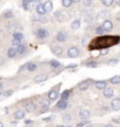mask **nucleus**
I'll return each instance as SVG.
<instances>
[{
	"instance_id": "nucleus-1",
	"label": "nucleus",
	"mask_w": 120,
	"mask_h": 127,
	"mask_svg": "<svg viewBox=\"0 0 120 127\" xmlns=\"http://www.w3.org/2000/svg\"><path fill=\"white\" fill-rule=\"evenodd\" d=\"M120 42V36L119 35H99L98 38L93 39L90 45H88V50L90 51H95V50H107L112 46L118 45Z\"/></svg>"
},
{
	"instance_id": "nucleus-2",
	"label": "nucleus",
	"mask_w": 120,
	"mask_h": 127,
	"mask_svg": "<svg viewBox=\"0 0 120 127\" xmlns=\"http://www.w3.org/2000/svg\"><path fill=\"white\" fill-rule=\"evenodd\" d=\"M48 35H50V32L47 31L46 28H39V30L35 32V36H37L39 40H44V39H46Z\"/></svg>"
},
{
	"instance_id": "nucleus-3",
	"label": "nucleus",
	"mask_w": 120,
	"mask_h": 127,
	"mask_svg": "<svg viewBox=\"0 0 120 127\" xmlns=\"http://www.w3.org/2000/svg\"><path fill=\"white\" fill-rule=\"evenodd\" d=\"M79 54H80V51H79V48L75 47V46L69 47L68 51H67V57H68V58H77V57H79Z\"/></svg>"
},
{
	"instance_id": "nucleus-4",
	"label": "nucleus",
	"mask_w": 120,
	"mask_h": 127,
	"mask_svg": "<svg viewBox=\"0 0 120 127\" xmlns=\"http://www.w3.org/2000/svg\"><path fill=\"white\" fill-rule=\"evenodd\" d=\"M56 40L57 41H59V42H64V41L67 40V33L64 31H60L57 33V35H56Z\"/></svg>"
},
{
	"instance_id": "nucleus-5",
	"label": "nucleus",
	"mask_w": 120,
	"mask_h": 127,
	"mask_svg": "<svg viewBox=\"0 0 120 127\" xmlns=\"http://www.w3.org/2000/svg\"><path fill=\"white\" fill-rule=\"evenodd\" d=\"M90 85H91V80H90V79H87V80H84V81L79 82L78 88L80 90V91H86L88 87H90Z\"/></svg>"
},
{
	"instance_id": "nucleus-6",
	"label": "nucleus",
	"mask_w": 120,
	"mask_h": 127,
	"mask_svg": "<svg viewBox=\"0 0 120 127\" xmlns=\"http://www.w3.org/2000/svg\"><path fill=\"white\" fill-rule=\"evenodd\" d=\"M111 107L113 111H119L120 109V98H114L111 101Z\"/></svg>"
},
{
	"instance_id": "nucleus-7",
	"label": "nucleus",
	"mask_w": 120,
	"mask_h": 127,
	"mask_svg": "<svg viewBox=\"0 0 120 127\" xmlns=\"http://www.w3.org/2000/svg\"><path fill=\"white\" fill-rule=\"evenodd\" d=\"M48 100H51V101H54L59 98V92L57 91V90H51V91L48 92Z\"/></svg>"
},
{
	"instance_id": "nucleus-8",
	"label": "nucleus",
	"mask_w": 120,
	"mask_h": 127,
	"mask_svg": "<svg viewBox=\"0 0 120 127\" xmlns=\"http://www.w3.org/2000/svg\"><path fill=\"white\" fill-rule=\"evenodd\" d=\"M94 86H95V88H98V90H105L107 87V82L105 81V80H98V81L94 82Z\"/></svg>"
},
{
	"instance_id": "nucleus-9",
	"label": "nucleus",
	"mask_w": 120,
	"mask_h": 127,
	"mask_svg": "<svg viewBox=\"0 0 120 127\" xmlns=\"http://www.w3.org/2000/svg\"><path fill=\"white\" fill-rule=\"evenodd\" d=\"M25 114H26V111H24V109H17L14 112V118L17 119V120H21V119L25 118Z\"/></svg>"
},
{
	"instance_id": "nucleus-10",
	"label": "nucleus",
	"mask_w": 120,
	"mask_h": 127,
	"mask_svg": "<svg viewBox=\"0 0 120 127\" xmlns=\"http://www.w3.org/2000/svg\"><path fill=\"white\" fill-rule=\"evenodd\" d=\"M90 115H91V113H90L88 109H81V111L79 112V117H80L81 120H88Z\"/></svg>"
},
{
	"instance_id": "nucleus-11",
	"label": "nucleus",
	"mask_w": 120,
	"mask_h": 127,
	"mask_svg": "<svg viewBox=\"0 0 120 127\" xmlns=\"http://www.w3.org/2000/svg\"><path fill=\"white\" fill-rule=\"evenodd\" d=\"M113 95H114V90H113V88H111V87H106V88L104 90V96H105V98L110 99V98H112Z\"/></svg>"
},
{
	"instance_id": "nucleus-12",
	"label": "nucleus",
	"mask_w": 120,
	"mask_h": 127,
	"mask_svg": "<svg viewBox=\"0 0 120 127\" xmlns=\"http://www.w3.org/2000/svg\"><path fill=\"white\" fill-rule=\"evenodd\" d=\"M47 79H48V75H47V74L40 73V74H38L37 77L34 78V82H42V81H45V80H47Z\"/></svg>"
},
{
	"instance_id": "nucleus-13",
	"label": "nucleus",
	"mask_w": 120,
	"mask_h": 127,
	"mask_svg": "<svg viewBox=\"0 0 120 127\" xmlns=\"http://www.w3.org/2000/svg\"><path fill=\"white\" fill-rule=\"evenodd\" d=\"M35 11H37V13L40 14V15H44L45 13H47L46 8H45V5L44 4H38L37 7H35Z\"/></svg>"
},
{
	"instance_id": "nucleus-14",
	"label": "nucleus",
	"mask_w": 120,
	"mask_h": 127,
	"mask_svg": "<svg viewBox=\"0 0 120 127\" xmlns=\"http://www.w3.org/2000/svg\"><path fill=\"white\" fill-rule=\"evenodd\" d=\"M67 106H68V104H67V100H60V101H58L56 105V107L58 109H66L67 108Z\"/></svg>"
},
{
	"instance_id": "nucleus-15",
	"label": "nucleus",
	"mask_w": 120,
	"mask_h": 127,
	"mask_svg": "<svg viewBox=\"0 0 120 127\" xmlns=\"http://www.w3.org/2000/svg\"><path fill=\"white\" fill-rule=\"evenodd\" d=\"M102 26H104V28H105L106 32H110L113 30V23H112L111 20H105L104 24H102Z\"/></svg>"
},
{
	"instance_id": "nucleus-16",
	"label": "nucleus",
	"mask_w": 120,
	"mask_h": 127,
	"mask_svg": "<svg viewBox=\"0 0 120 127\" xmlns=\"http://www.w3.org/2000/svg\"><path fill=\"white\" fill-rule=\"evenodd\" d=\"M18 54V51H17V48H14V47H9L8 50H7V57L8 58H11V59H13V58H15V55Z\"/></svg>"
},
{
	"instance_id": "nucleus-17",
	"label": "nucleus",
	"mask_w": 120,
	"mask_h": 127,
	"mask_svg": "<svg viewBox=\"0 0 120 127\" xmlns=\"http://www.w3.org/2000/svg\"><path fill=\"white\" fill-rule=\"evenodd\" d=\"M12 39H17V40H19V41H23L24 34L21 32H14L13 35H12Z\"/></svg>"
},
{
	"instance_id": "nucleus-18",
	"label": "nucleus",
	"mask_w": 120,
	"mask_h": 127,
	"mask_svg": "<svg viewBox=\"0 0 120 127\" xmlns=\"http://www.w3.org/2000/svg\"><path fill=\"white\" fill-rule=\"evenodd\" d=\"M2 18L4 19H12L13 18V12L9 11V9H6L5 12H2Z\"/></svg>"
},
{
	"instance_id": "nucleus-19",
	"label": "nucleus",
	"mask_w": 120,
	"mask_h": 127,
	"mask_svg": "<svg viewBox=\"0 0 120 127\" xmlns=\"http://www.w3.org/2000/svg\"><path fill=\"white\" fill-rule=\"evenodd\" d=\"M51 50H52V52H53V54H56V55H61V54H62V48H61L60 46L52 47Z\"/></svg>"
},
{
	"instance_id": "nucleus-20",
	"label": "nucleus",
	"mask_w": 120,
	"mask_h": 127,
	"mask_svg": "<svg viewBox=\"0 0 120 127\" xmlns=\"http://www.w3.org/2000/svg\"><path fill=\"white\" fill-rule=\"evenodd\" d=\"M34 107H35V105L33 104L32 101H28L27 104H26V106H25V111L26 112H32L33 109H34Z\"/></svg>"
},
{
	"instance_id": "nucleus-21",
	"label": "nucleus",
	"mask_w": 120,
	"mask_h": 127,
	"mask_svg": "<svg viewBox=\"0 0 120 127\" xmlns=\"http://www.w3.org/2000/svg\"><path fill=\"white\" fill-rule=\"evenodd\" d=\"M37 67H38V65L37 64H34V63H28L27 64V69L28 72H33V71H35L37 69Z\"/></svg>"
},
{
	"instance_id": "nucleus-22",
	"label": "nucleus",
	"mask_w": 120,
	"mask_h": 127,
	"mask_svg": "<svg viewBox=\"0 0 120 127\" xmlns=\"http://www.w3.org/2000/svg\"><path fill=\"white\" fill-rule=\"evenodd\" d=\"M45 8H46V12L48 13V12H52V9H53V4H52L51 0H48V1H46L45 2Z\"/></svg>"
},
{
	"instance_id": "nucleus-23",
	"label": "nucleus",
	"mask_w": 120,
	"mask_h": 127,
	"mask_svg": "<svg viewBox=\"0 0 120 127\" xmlns=\"http://www.w3.org/2000/svg\"><path fill=\"white\" fill-rule=\"evenodd\" d=\"M85 67H88V68H97L98 67V63L97 61H88V63L84 64Z\"/></svg>"
},
{
	"instance_id": "nucleus-24",
	"label": "nucleus",
	"mask_w": 120,
	"mask_h": 127,
	"mask_svg": "<svg viewBox=\"0 0 120 127\" xmlns=\"http://www.w3.org/2000/svg\"><path fill=\"white\" fill-rule=\"evenodd\" d=\"M17 51H18V54H23L26 52V46L24 44H20L19 46H17Z\"/></svg>"
},
{
	"instance_id": "nucleus-25",
	"label": "nucleus",
	"mask_w": 120,
	"mask_h": 127,
	"mask_svg": "<svg viewBox=\"0 0 120 127\" xmlns=\"http://www.w3.org/2000/svg\"><path fill=\"white\" fill-rule=\"evenodd\" d=\"M105 28H104V26H98L97 28H95V34H98V35H104V33H105Z\"/></svg>"
},
{
	"instance_id": "nucleus-26",
	"label": "nucleus",
	"mask_w": 120,
	"mask_h": 127,
	"mask_svg": "<svg viewBox=\"0 0 120 127\" xmlns=\"http://www.w3.org/2000/svg\"><path fill=\"white\" fill-rule=\"evenodd\" d=\"M69 94H71V91H64L62 93H61V100H68V98H69Z\"/></svg>"
},
{
	"instance_id": "nucleus-27",
	"label": "nucleus",
	"mask_w": 120,
	"mask_h": 127,
	"mask_svg": "<svg viewBox=\"0 0 120 127\" xmlns=\"http://www.w3.org/2000/svg\"><path fill=\"white\" fill-rule=\"evenodd\" d=\"M50 66H51L52 68H59L60 61H58V60H51V61H50Z\"/></svg>"
},
{
	"instance_id": "nucleus-28",
	"label": "nucleus",
	"mask_w": 120,
	"mask_h": 127,
	"mask_svg": "<svg viewBox=\"0 0 120 127\" xmlns=\"http://www.w3.org/2000/svg\"><path fill=\"white\" fill-rule=\"evenodd\" d=\"M111 82L113 85H119L120 84V75H114V77H112Z\"/></svg>"
},
{
	"instance_id": "nucleus-29",
	"label": "nucleus",
	"mask_w": 120,
	"mask_h": 127,
	"mask_svg": "<svg viewBox=\"0 0 120 127\" xmlns=\"http://www.w3.org/2000/svg\"><path fill=\"white\" fill-rule=\"evenodd\" d=\"M94 20H95V18H94V14H88L87 17H85V23L91 24V23H93Z\"/></svg>"
},
{
	"instance_id": "nucleus-30",
	"label": "nucleus",
	"mask_w": 120,
	"mask_h": 127,
	"mask_svg": "<svg viewBox=\"0 0 120 127\" xmlns=\"http://www.w3.org/2000/svg\"><path fill=\"white\" fill-rule=\"evenodd\" d=\"M71 27L73 28V30H78V28L80 27V20H79V19L74 20L73 23H72V25H71Z\"/></svg>"
},
{
	"instance_id": "nucleus-31",
	"label": "nucleus",
	"mask_w": 120,
	"mask_h": 127,
	"mask_svg": "<svg viewBox=\"0 0 120 127\" xmlns=\"http://www.w3.org/2000/svg\"><path fill=\"white\" fill-rule=\"evenodd\" d=\"M71 120H72L71 114L67 113V114H64V115H62V121H64V123H69Z\"/></svg>"
},
{
	"instance_id": "nucleus-32",
	"label": "nucleus",
	"mask_w": 120,
	"mask_h": 127,
	"mask_svg": "<svg viewBox=\"0 0 120 127\" xmlns=\"http://www.w3.org/2000/svg\"><path fill=\"white\" fill-rule=\"evenodd\" d=\"M72 0H61V4H62V6L64 7H69L71 5H72Z\"/></svg>"
},
{
	"instance_id": "nucleus-33",
	"label": "nucleus",
	"mask_w": 120,
	"mask_h": 127,
	"mask_svg": "<svg viewBox=\"0 0 120 127\" xmlns=\"http://www.w3.org/2000/svg\"><path fill=\"white\" fill-rule=\"evenodd\" d=\"M99 17L100 18H107V17H110V12L108 11H101L99 13Z\"/></svg>"
},
{
	"instance_id": "nucleus-34",
	"label": "nucleus",
	"mask_w": 120,
	"mask_h": 127,
	"mask_svg": "<svg viewBox=\"0 0 120 127\" xmlns=\"http://www.w3.org/2000/svg\"><path fill=\"white\" fill-rule=\"evenodd\" d=\"M7 28L9 31H14V30L18 28V26H17V24H9V25H7Z\"/></svg>"
},
{
	"instance_id": "nucleus-35",
	"label": "nucleus",
	"mask_w": 120,
	"mask_h": 127,
	"mask_svg": "<svg viewBox=\"0 0 120 127\" xmlns=\"http://www.w3.org/2000/svg\"><path fill=\"white\" fill-rule=\"evenodd\" d=\"M102 4L105 5L106 7H108V6H111L112 4H113V0H101Z\"/></svg>"
},
{
	"instance_id": "nucleus-36",
	"label": "nucleus",
	"mask_w": 120,
	"mask_h": 127,
	"mask_svg": "<svg viewBox=\"0 0 120 127\" xmlns=\"http://www.w3.org/2000/svg\"><path fill=\"white\" fill-rule=\"evenodd\" d=\"M12 94H13V91H11V90H8V91L2 92V93H1V95H2V96H11Z\"/></svg>"
},
{
	"instance_id": "nucleus-37",
	"label": "nucleus",
	"mask_w": 120,
	"mask_h": 127,
	"mask_svg": "<svg viewBox=\"0 0 120 127\" xmlns=\"http://www.w3.org/2000/svg\"><path fill=\"white\" fill-rule=\"evenodd\" d=\"M118 63H119V61L117 59H111L108 61V65H110V66H116V65H118Z\"/></svg>"
},
{
	"instance_id": "nucleus-38",
	"label": "nucleus",
	"mask_w": 120,
	"mask_h": 127,
	"mask_svg": "<svg viewBox=\"0 0 120 127\" xmlns=\"http://www.w3.org/2000/svg\"><path fill=\"white\" fill-rule=\"evenodd\" d=\"M20 44H21V41L17 40V39H12V45L13 46H19Z\"/></svg>"
},
{
	"instance_id": "nucleus-39",
	"label": "nucleus",
	"mask_w": 120,
	"mask_h": 127,
	"mask_svg": "<svg viewBox=\"0 0 120 127\" xmlns=\"http://www.w3.org/2000/svg\"><path fill=\"white\" fill-rule=\"evenodd\" d=\"M23 6H24V9H26V11L30 8V7H28V6H30V4H28L26 0H24V1H23Z\"/></svg>"
},
{
	"instance_id": "nucleus-40",
	"label": "nucleus",
	"mask_w": 120,
	"mask_h": 127,
	"mask_svg": "<svg viewBox=\"0 0 120 127\" xmlns=\"http://www.w3.org/2000/svg\"><path fill=\"white\" fill-rule=\"evenodd\" d=\"M52 117H47V118H44V121H46V123H50V121H52Z\"/></svg>"
},
{
	"instance_id": "nucleus-41",
	"label": "nucleus",
	"mask_w": 120,
	"mask_h": 127,
	"mask_svg": "<svg viewBox=\"0 0 120 127\" xmlns=\"http://www.w3.org/2000/svg\"><path fill=\"white\" fill-rule=\"evenodd\" d=\"M107 53H108V48H107V50H102L101 51V54L102 55H106Z\"/></svg>"
},
{
	"instance_id": "nucleus-42",
	"label": "nucleus",
	"mask_w": 120,
	"mask_h": 127,
	"mask_svg": "<svg viewBox=\"0 0 120 127\" xmlns=\"http://www.w3.org/2000/svg\"><path fill=\"white\" fill-rule=\"evenodd\" d=\"M84 126H85V124H84V123H83V121H81V123H79V124H77V126H75V127H84Z\"/></svg>"
},
{
	"instance_id": "nucleus-43",
	"label": "nucleus",
	"mask_w": 120,
	"mask_h": 127,
	"mask_svg": "<svg viewBox=\"0 0 120 127\" xmlns=\"http://www.w3.org/2000/svg\"><path fill=\"white\" fill-rule=\"evenodd\" d=\"M25 124H26V125H31V124H32V120H30V119H28V120H25Z\"/></svg>"
},
{
	"instance_id": "nucleus-44",
	"label": "nucleus",
	"mask_w": 120,
	"mask_h": 127,
	"mask_svg": "<svg viewBox=\"0 0 120 127\" xmlns=\"http://www.w3.org/2000/svg\"><path fill=\"white\" fill-rule=\"evenodd\" d=\"M104 127H113V125H111V124H107V125H105Z\"/></svg>"
},
{
	"instance_id": "nucleus-45",
	"label": "nucleus",
	"mask_w": 120,
	"mask_h": 127,
	"mask_svg": "<svg viewBox=\"0 0 120 127\" xmlns=\"http://www.w3.org/2000/svg\"><path fill=\"white\" fill-rule=\"evenodd\" d=\"M72 1H73V2H75V4H78V2H80L81 0H72Z\"/></svg>"
},
{
	"instance_id": "nucleus-46",
	"label": "nucleus",
	"mask_w": 120,
	"mask_h": 127,
	"mask_svg": "<svg viewBox=\"0 0 120 127\" xmlns=\"http://www.w3.org/2000/svg\"><path fill=\"white\" fill-rule=\"evenodd\" d=\"M86 127H95V126H94V125H92V124H88Z\"/></svg>"
},
{
	"instance_id": "nucleus-47",
	"label": "nucleus",
	"mask_w": 120,
	"mask_h": 127,
	"mask_svg": "<svg viewBox=\"0 0 120 127\" xmlns=\"http://www.w3.org/2000/svg\"><path fill=\"white\" fill-rule=\"evenodd\" d=\"M26 1H27L28 4H31V2H33V1H35V0H26Z\"/></svg>"
},
{
	"instance_id": "nucleus-48",
	"label": "nucleus",
	"mask_w": 120,
	"mask_h": 127,
	"mask_svg": "<svg viewBox=\"0 0 120 127\" xmlns=\"http://www.w3.org/2000/svg\"><path fill=\"white\" fill-rule=\"evenodd\" d=\"M0 127H4V123H0Z\"/></svg>"
},
{
	"instance_id": "nucleus-49",
	"label": "nucleus",
	"mask_w": 120,
	"mask_h": 127,
	"mask_svg": "<svg viewBox=\"0 0 120 127\" xmlns=\"http://www.w3.org/2000/svg\"><path fill=\"white\" fill-rule=\"evenodd\" d=\"M57 127H69V126H60L59 125V126H57Z\"/></svg>"
},
{
	"instance_id": "nucleus-50",
	"label": "nucleus",
	"mask_w": 120,
	"mask_h": 127,
	"mask_svg": "<svg viewBox=\"0 0 120 127\" xmlns=\"http://www.w3.org/2000/svg\"><path fill=\"white\" fill-rule=\"evenodd\" d=\"M118 5H119V7H120V0H118Z\"/></svg>"
},
{
	"instance_id": "nucleus-51",
	"label": "nucleus",
	"mask_w": 120,
	"mask_h": 127,
	"mask_svg": "<svg viewBox=\"0 0 120 127\" xmlns=\"http://www.w3.org/2000/svg\"><path fill=\"white\" fill-rule=\"evenodd\" d=\"M25 127H30V126H25Z\"/></svg>"
}]
</instances>
